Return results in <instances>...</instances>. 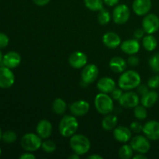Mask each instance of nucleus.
Wrapping results in <instances>:
<instances>
[{
	"mask_svg": "<svg viewBox=\"0 0 159 159\" xmlns=\"http://www.w3.org/2000/svg\"><path fill=\"white\" fill-rule=\"evenodd\" d=\"M141 75L134 70L124 71L118 80V85L123 90H131L141 84Z\"/></svg>",
	"mask_w": 159,
	"mask_h": 159,
	"instance_id": "f257e3e1",
	"label": "nucleus"
},
{
	"mask_svg": "<svg viewBox=\"0 0 159 159\" xmlns=\"http://www.w3.org/2000/svg\"><path fill=\"white\" fill-rule=\"evenodd\" d=\"M79 128V122L74 115H65L60 120L58 126L59 133L65 138H71Z\"/></svg>",
	"mask_w": 159,
	"mask_h": 159,
	"instance_id": "f03ea898",
	"label": "nucleus"
},
{
	"mask_svg": "<svg viewBox=\"0 0 159 159\" xmlns=\"http://www.w3.org/2000/svg\"><path fill=\"white\" fill-rule=\"evenodd\" d=\"M69 145L75 153L79 155H83L90 150L91 142L85 135L75 134L70 138Z\"/></svg>",
	"mask_w": 159,
	"mask_h": 159,
	"instance_id": "7ed1b4c3",
	"label": "nucleus"
},
{
	"mask_svg": "<svg viewBox=\"0 0 159 159\" xmlns=\"http://www.w3.org/2000/svg\"><path fill=\"white\" fill-rule=\"evenodd\" d=\"M95 107L98 113L102 115L111 113L114 108L113 99L107 93H99L95 98Z\"/></svg>",
	"mask_w": 159,
	"mask_h": 159,
	"instance_id": "20e7f679",
	"label": "nucleus"
},
{
	"mask_svg": "<svg viewBox=\"0 0 159 159\" xmlns=\"http://www.w3.org/2000/svg\"><path fill=\"white\" fill-rule=\"evenodd\" d=\"M20 144L26 152H34L41 148L42 138L37 134L27 133L22 137Z\"/></svg>",
	"mask_w": 159,
	"mask_h": 159,
	"instance_id": "39448f33",
	"label": "nucleus"
},
{
	"mask_svg": "<svg viewBox=\"0 0 159 159\" xmlns=\"http://www.w3.org/2000/svg\"><path fill=\"white\" fill-rule=\"evenodd\" d=\"M146 136L137 135L130 141V146L133 150L138 153L146 154L151 148L150 141Z\"/></svg>",
	"mask_w": 159,
	"mask_h": 159,
	"instance_id": "423d86ee",
	"label": "nucleus"
},
{
	"mask_svg": "<svg viewBox=\"0 0 159 159\" xmlns=\"http://www.w3.org/2000/svg\"><path fill=\"white\" fill-rule=\"evenodd\" d=\"M130 16V11L127 5H117L113 9V20L116 24H124L128 21Z\"/></svg>",
	"mask_w": 159,
	"mask_h": 159,
	"instance_id": "0eeeda50",
	"label": "nucleus"
},
{
	"mask_svg": "<svg viewBox=\"0 0 159 159\" xmlns=\"http://www.w3.org/2000/svg\"><path fill=\"white\" fill-rule=\"evenodd\" d=\"M142 29L145 34H153L159 30V18L153 13L147 14L142 21Z\"/></svg>",
	"mask_w": 159,
	"mask_h": 159,
	"instance_id": "6e6552de",
	"label": "nucleus"
},
{
	"mask_svg": "<svg viewBox=\"0 0 159 159\" xmlns=\"http://www.w3.org/2000/svg\"><path fill=\"white\" fill-rule=\"evenodd\" d=\"M98 75H99V68L94 64L85 65L82 69V75H81L82 81L87 85L94 82L97 79Z\"/></svg>",
	"mask_w": 159,
	"mask_h": 159,
	"instance_id": "1a4fd4ad",
	"label": "nucleus"
},
{
	"mask_svg": "<svg viewBox=\"0 0 159 159\" xmlns=\"http://www.w3.org/2000/svg\"><path fill=\"white\" fill-rule=\"evenodd\" d=\"M118 101H119L121 107H124V108H134L139 104L140 99L138 93H134V92L128 91L123 93V95Z\"/></svg>",
	"mask_w": 159,
	"mask_h": 159,
	"instance_id": "9d476101",
	"label": "nucleus"
},
{
	"mask_svg": "<svg viewBox=\"0 0 159 159\" xmlns=\"http://www.w3.org/2000/svg\"><path fill=\"white\" fill-rule=\"evenodd\" d=\"M15 75L11 68L6 66L0 67V88L9 89L14 84Z\"/></svg>",
	"mask_w": 159,
	"mask_h": 159,
	"instance_id": "9b49d317",
	"label": "nucleus"
},
{
	"mask_svg": "<svg viewBox=\"0 0 159 159\" xmlns=\"http://www.w3.org/2000/svg\"><path fill=\"white\" fill-rule=\"evenodd\" d=\"M143 133L151 141L159 140V122L150 120L143 126Z\"/></svg>",
	"mask_w": 159,
	"mask_h": 159,
	"instance_id": "f8f14e48",
	"label": "nucleus"
},
{
	"mask_svg": "<svg viewBox=\"0 0 159 159\" xmlns=\"http://www.w3.org/2000/svg\"><path fill=\"white\" fill-rule=\"evenodd\" d=\"M87 61H88V57L86 54L82 51H75L72 54H71L68 58L69 65L76 69L84 68L86 65Z\"/></svg>",
	"mask_w": 159,
	"mask_h": 159,
	"instance_id": "ddd939ff",
	"label": "nucleus"
},
{
	"mask_svg": "<svg viewBox=\"0 0 159 159\" xmlns=\"http://www.w3.org/2000/svg\"><path fill=\"white\" fill-rule=\"evenodd\" d=\"M70 111L75 116H83L89 111L90 105L85 100H78L70 105Z\"/></svg>",
	"mask_w": 159,
	"mask_h": 159,
	"instance_id": "4468645a",
	"label": "nucleus"
},
{
	"mask_svg": "<svg viewBox=\"0 0 159 159\" xmlns=\"http://www.w3.org/2000/svg\"><path fill=\"white\" fill-rule=\"evenodd\" d=\"M132 8L138 16H145L152 9V0H134Z\"/></svg>",
	"mask_w": 159,
	"mask_h": 159,
	"instance_id": "2eb2a0df",
	"label": "nucleus"
},
{
	"mask_svg": "<svg viewBox=\"0 0 159 159\" xmlns=\"http://www.w3.org/2000/svg\"><path fill=\"white\" fill-rule=\"evenodd\" d=\"M53 127L51 123L46 119H43L40 120L36 127L37 134L42 138L47 139L49 138L52 134Z\"/></svg>",
	"mask_w": 159,
	"mask_h": 159,
	"instance_id": "dca6fc26",
	"label": "nucleus"
},
{
	"mask_svg": "<svg viewBox=\"0 0 159 159\" xmlns=\"http://www.w3.org/2000/svg\"><path fill=\"white\" fill-rule=\"evenodd\" d=\"M113 137L120 143H127L131 138V130L124 126H119L113 129Z\"/></svg>",
	"mask_w": 159,
	"mask_h": 159,
	"instance_id": "f3484780",
	"label": "nucleus"
},
{
	"mask_svg": "<svg viewBox=\"0 0 159 159\" xmlns=\"http://www.w3.org/2000/svg\"><path fill=\"white\" fill-rule=\"evenodd\" d=\"M20 62H21V56L15 51L8 52L2 59V65L11 69L18 67Z\"/></svg>",
	"mask_w": 159,
	"mask_h": 159,
	"instance_id": "a211bd4d",
	"label": "nucleus"
},
{
	"mask_svg": "<svg viewBox=\"0 0 159 159\" xmlns=\"http://www.w3.org/2000/svg\"><path fill=\"white\" fill-rule=\"evenodd\" d=\"M102 43L107 48L115 49L121 44V38L116 33L107 32L102 37Z\"/></svg>",
	"mask_w": 159,
	"mask_h": 159,
	"instance_id": "6ab92c4d",
	"label": "nucleus"
},
{
	"mask_svg": "<svg viewBox=\"0 0 159 159\" xmlns=\"http://www.w3.org/2000/svg\"><path fill=\"white\" fill-rule=\"evenodd\" d=\"M97 89L100 93H111L116 89V82L113 79L110 77H103L97 82Z\"/></svg>",
	"mask_w": 159,
	"mask_h": 159,
	"instance_id": "aec40b11",
	"label": "nucleus"
},
{
	"mask_svg": "<svg viewBox=\"0 0 159 159\" xmlns=\"http://www.w3.org/2000/svg\"><path fill=\"white\" fill-rule=\"evenodd\" d=\"M120 48L125 54L132 55L139 51L141 45L137 39H130L123 42L120 44Z\"/></svg>",
	"mask_w": 159,
	"mask_h": 159,
	"instance_id": "412c9836",
	"label": "nucleus"
},
{
	"mask_svg": "<svg viewBox=\"0 0 159 159\" xmlns=\"http://www.w3.org/2000/svg\"><path fill=\"white\" fill-rule=\"evenodd\" d=\"M127 61L120 57H114L110 61V68L115 73H122L127 68Z\"/></svg>",
	"mask_w": 159,
	"mask_h": 159,
	"instance_id": "4be33fe9",
	"label": "nucleus"
},
{
	"mask_svg": "<svg viewBox=\"0 0 159 159\" xmlns=\"http://www.w3.org/2000/svg\"><path fill=\"white\" fill-rule=\"evenodd\" d=\"M158 99V94L155 91H148L146 94L141 96V103L146 108L152 107Z\"/></svg>",
	"mask_w": 159,
	"mask_h": 159,
	"instance_id": "5701e85b",
	"label": "nucleus"
},
{
	"mask_svg": "<svg viewBox=\"0 0 159 159\" xmlns=\"http://www.w3.org/2000/svg\"><path fill=\"white\" fill-rule=\"evenodd\" d=\"M118 122V118L116 115L109 114L105 115L102 120V127L105 130H112L116 127Z\"/></svg>",
	"mask_w": 159,
	"mask_h": 159,
	"instance_id": "b1692460",
	"label": "nucleus"
},
{
	"mask_svg": "<svg viewBox=\"0 0 159 159\" xmlns=\"http://www.w3.org/2000/svg\"><path fill=\"white\" fill-rule=\"evenodd\" d=\"M142 45L146 51H153L158 46V41L157 39L152 34H148L147 36L143 37Z\"/></svg>",
	"mask_w": 159,
	"mask_h": 159,
	"instance_id": "393cba45",
	"label": "nucleus"
},
{
	"mask_svg": "<svg viewBox=\"0 0 159 159\" xmlns=\"http://www.w3.org/2000/svg\"><path fill=\"white\" fill-rule=\"evenodd\" d=\"M67 110V104L64 99L57 98L53 102L52 110L54 113L57 115H62L65 113Z\"/></svg>",
	"mask_w": 159,
	"mask_h": 159,
	"instance_id": "a878e982",
	"label": "nucleus"
},
{
	"mask_svg": "<svg viewBox=\"0 0 159 159\" xmlns=\"http://www.w3.org/2000/svg\"><path fill=\"white\" fill-rule=\"evenodd\" d=\"M85 6L92 11H99L103 8V0H84Z\"/></svg>",
	"mask_w": 159,
	"mask_h": 159,
	"instance_id": "bb28decb",
	"label": "nucleus"
},
{
	"mask_svg": "<svg viewBox=\"0 0 159 159\" xmlns=\"http://www.w3.org/2000/svg\"><path fill=\"white\" fill-rule=\"evenodd\" d=\"M134 150L130 144H124L122 147L120 148L118 155L121 159H130L133 158Z\"/></svg>",
	"mask_w": 159,
	"mask_h": 159,
	"instance_id": "cd10ccee",
	"label": "nucleus"
},
{
	"mask_svg": "<svg viewBox=\"0 0 159 159\" xmlns=\"http://www.w3.org/2000/svg\"><path fill=\"white\" fill-rule=\"evenodd\" d=\"M111 20V15L107 9L102 8L99 11L98 14V21L101 25H107L110 23Z\"/></svg>",
	"mask_w": 159,
	"mask_h": 159,
	"instance_id": "c85d7f7f",
	"label": "nucleus"
},
{
	"mask_svg": "<svg viewBox=\"0 0 159 159\" xmlns=\"http://www.w3.org/2000/svg\"><path fill=\"white\" fill-rule=\"evenodd\" d=\"M134 113L135 117L139 120H144L147 118L148 116V111L146 110V107L143 105H138L137 107H135L134 110Z\"/></svg>",
	"mask_w": 159,
	"mask_h": 159,
	"instance_id": "c756f323",
	"label": "nucleus"
},
{
	"mask_svg": "<svg viewBox=\"0 0 159 159\" xmlns=\"http://www.w3.org/2000/svg\"><path fill=\"white\" fill-rule=\"evenodd\" d=\"M41 149L46 153H53L56 150V144L51 140L42 141Z\"/></svg>",
	"mask_w": 159,
	"mask_h": 159,
	"instance_id": "7c9ffc66",
	"label": "nucleus"
},
{
	"mask_svg": "<svg viewBox=\"0 0 159 159\" xmlns=\"http://www.w3.org/2000/svg\"><path fill=\"white\" fill-rule=\"evenodd\" d=\"M2 139L3 140L5 143L7 144H12L14 143L17 139V135L16 132L12 131V130H7V131L4 132L2 134Z\"/></svg>",
	"mask_w": 159,
	"mask_h": 159,
	"instance_id": "2f4dec72",
	"label": "nucleus"
},
{
	"mask_svg": "<svg viewBox=\"0 0 159 159\" xmlns=\"http://www.w3.org/2000/svg\"><path fill=\"white\" fill-rule=\"evenodd\" d=\"M149 65L155 72H159V53L154 54L149 59Z\"/></svg>",
	"mask_w": 159,
	"mask_h": 159,
	"instance_id": "473e14b6",
	"label": "nucleus"
},
{
	"mask_svg": "<svg viewBox=\"0 0 159 159\" xmlns=\"http://www.w3.org/2000/svg\"><path fill=\"white\" fill-rule=\"evenodd\" d=\"M148 85L149 88L152 89H158L159 87V76L154 75L151 77L148 81Z\"/></svg>",
	"mask_w": 159,
	"mask_h": 159,
	"instance_id": "72a5a7b5",
	"label": "nucleus"
},
{
	"mask_svg": "<svg viewBox=\"0 0 159 159\" xmlns=\"http://www.w3.org/2000/svg\"><path fill=\"white\" fill-rule=\"evenodd\" d=\"M130 129L132 132L135 134H139L143 131V125L139 121H134L130 126Z\"/></svg>",
	"mask_w": 159,
	"mask_h": 159,
	"instance_id": "f704fd0d",
	"label": "nucleus"
},
{
	"mask_svg": "<svg viewBox=\"0 0 159 159\" xmlns=\"http://www.w3.org/2000/svg\"><path fill=\"white\" fill-rule=\"evenodd\" d=\"M9 39L8 36L4 33H0V48H5L8 46Z\"/></svg>",
	"mask_w": 159,
	"mask_h": 159,
	"instance_id": "c9c22d12",
	"label": "nucleus"
},
{
	"mask_svg": "<svg viewBox=\"0 0 159 159\" xmlns=\"http://www.w3.org/2000/svg\"><path fill=\"white\" fill-rule=\"evenodd\" d=\"M139 62H140L139 57H137V56H134V54H132L131 56H130L127 61V65H129L131 67L137 66V65H138Z\"/></svg>",
	"mask_w": 159,
	"mask_h": 159,
	"instance_id": "e433bc0d",
	"label": "nucleus"
},
{
	"mask_svg": "<svg viewBox=\"0 0 159 159\" xmlns=\"http://www.w3.org/2000/svg\"><path fill=\"white\" fill-rule=\"evenodd\" d=\"M123 95V89H122L116 88L113 92L111 93V97L112 99L114 100H119L120 98Z\"/></svg>",
	"mask_w": 159,
	"mask_h": 159,
	"instance_id": "4c0bfd02",
	"label": "nucleus"
},
{
	"mask_svg": "<svg viewBox=\"0 0 159 159\" xmlns=\"http://www.w3.org/2000/svg\"><path fill=\"white\" fill-rule=\"evenodd\" d=\"M138 94L141 95V96H143V95L146 94V93L148 92V85H144V84H140L139 85H138Z\"/></svg>",
	"mask_w": 159,
	"mask_h": 159,
	"instance_id": "58836bf2",
	"label": "nucleus"
},
{
	"mask_svg": "<svg viewBox=\"0 0 159 159\" xmlns=\"http://www.w3.org/2000/svg\"><path fill=\"white\" fill-rule=\"evenodd\" d=\"M144 34H145V32H144V30L143 29H137L134 32V37L137 40H140V39H142L144 37Z\"/></svg>",
	"mask_w": 159,
	"mask_h": 159,
	"instance_id": "ea45409f",
	"label": "nucleus"
},
{
	"mask_svg": "<svg viewBox=\"0 0 159 159\" xmlns=\"http://www.w3.org/2000/svg\"><path fill=\"white\" fill-rule=\"evenodd\" d=\"M34 3L38 6H44L51 2V0H33Z\"/></svg>",
	"mask_w": 159,
	"mask_h": 159,
	"instance_id": "a19ab883",
	"label": "nucleus"
},
{
	"mask_svg": "<svg viewBox=\"0 0 159 159\" xmlns=\"http://www.w3.org/2000/svg\"><path fill=\"white\" fill-rule=\"evenodd\" d=\"M35 155L32 153H29V152H28V153L23 154V155H20V159H35Z\"/></svg>",
	"mask_w": 159,
	"mask_h": 159,
	"instance_id": "79ce46f5",
	"label": "nucleus"
},
{
	"mask_svg": "<svg viewBox=\"0 0 159 159\" xmlns=\"http://www.w3.org/2000/svg\"><path fill=\"white\" fill-rule=\"evenodd\" d=\"M120 0H103L104 3L108 6H116L119 2Z\"/></svg>",
	"mask_w": 159,
	"mask_h": 159,
	"instance_id": "37998d69",
	"label": "nucleus"
},
{
	"mask_svg": "<svg viewBox=\"0 0 159 159\" xmlns=\"http://www.w3.org/2000/svg\"><path fill=\"white\" fill-rule=\"evenodd\" d=\"M134 159H147V156L144 155V154H141V153H138V155H134L133 156Z\"/></svg>",
	"mask_w": 159,
	"mask_h": 159,
	"instance_id": "c03bdc74",
	"label": "nucleus"
},
{
	"mask_svg": "<svg viewBox=\"0 0 159 159\" xmlns=\"http://www.w3.org/2000/svg\"><path fill=\"white\" fill-rule=\"evenodd\" d=\"M89 159H102V158L101 155H97V154H94V155H91L88 157Z\"/></svg>",
	"mask_w": 159,
	"mask_h": 159,
	"instance_id": "a18cd8bd",
	"label": "nucleus"
},
{
	"mask_svg": "<svg viewBox=\"0 0 159 159\" xmlns=\"http://www.w3.org/2000/svg\"><path fill=\"white\" fill-rule=\"evenodd\" d=\"M79 157H80V155H78V154L75 153V152H74V153L71 154V155H70L69 157H68V158H69V159H79Z\"/></svg>",
	"mask_w": 159,
	"mask_h": 159,
	"instance_id": "49530a36",
	"label": "nucleus"
},
{
	"mask_svg": "<svg viewBox=\"0 0 159 159\" xmlns=\"http://www.w3.org/2000/svg\"><path fill=\"white\" fill-rule=\"evenodd\" d=\"M2 59H3L2 54L1 51H0V65H1V64H2Z\"/></svg>",
	"mask_w": 159,
	"mask_h": 159,
	"instance_id": "de8ad7c7",
	"label": "nucleus"
},
{
	"mask_svg": "<svg viewBox=\"0 0 159 159\" xmlns=\"http://www.w3.org/2000/svg\"><path fill=\"white\" fill-rule=\"evenodd\" d=\"M2 130H1V127H0V141L2 139Z\"/></svg>",
	"mask_w": 159,
	"mask_h": 159,
	"instance_id": "09e8293b",
	"label": "nucleus"
},
{
	"mask_svg": "<svg viewBox=\"0 0 159 159\" xmlns=\"http://www.w3.org/2000/svg\"><path fill=\"white\" fill-rule=\"evenodd\" d=\"M1 153H2V151H1V148H0V155H1Z\"/></svg>",
	"mask_w": 159,
	"mask_h": 159,
	"instance_id": "8fccbe9b",
	"label": "nucleus"
}]
</instances>
